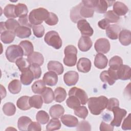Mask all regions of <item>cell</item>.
Here are the masks:
<instances>
[{
    "label": "cell",
    "mask_w": 131,
    "mask_h": 131,
    "mask_svg": "<svg viewBox=\"0 0 131 131\" xmlns=\"http://www.w3.org/2000/svg\"><path fill=\"white\" fill-rule=\"evenodd\" d=\"M94 47L97 53L105 54L110 50V43L108 40L106 38H101L96 41Z\"/></svg>",
    "instance_id": "ba28073f"
},
{
    "label": "cell",
    "mask_w": 131,
    "mask_h": 131,
    "mask_svg": "<svg viewBox=\"0 0 131 131\" xmlns=\"http://www.w3.org/2000/svg\"><path fill=\"white\" fill-rule=\"evenodd\" d=\"M112 111L114 113V119L111 122V125L116 127L120 126L123 119L126 116L127 112L125 110L120 108L119 106L114 107Z\"/></svg>",
    "instance_id": "8992f818"
},
{
    "label": "cell",
    "mask_w": 131,
    "mask_h": 131,
    "mask_svg": "<svg viewBox=\"0 0 131 131\" xmlns=\"http://www.w3.org/2000/svg\"><path fill=\"white\" fill-rule=\"evenodd\" d=\"M54 100L57 102L63 101L67 97V93L64 89L61 87H57L55 89L54 92Z\"/></svg>",
    "instance_id": "836d02e7"
},
{
    "label": "cell",
    "mask_w": 131,
    "mask_h": 131,
    "mask_svg": "<svg viewBox=\"0 0 131 131\" xmlns=\"http://www.w3.org/2000/svg\"><path fill=\"white\" fill-rule=\"evenodd\" d=\"M113 11L118 16L125 15L128 11V7L121 2H115L113 4Z\"/></svg>",
    "instance_id": "d6986e66"
},
{
    "label": "cell",
    "mask_w": 131,
    "mask_h": 131,
    "mask_svg": "<svg viewBox=\"0 0 131 131\" xmlns=\"http://www.w3.org/2000/svg\"><path fill=\"white\" fill-rule=\"evenodd\" d=\"M77 27L83 36H91L94 33L93 29L90 24L84 19L79 20L77 23Z\"/></svg>",
    "instance_id": "9c48e42d"
},
{
    "label": "cell",
    "mask_w": 131,
    "mask_h": 131,
    "mask_svg": "<svg viewBox=\"0 0 131 131\" xmlns=\"http://www.w3.org/2000/svg\"><path fill=\"white\" fill-rule=\"evenodd\" d=\"M114 130L113 126L111 124H108L105 123L104 122H101L100 125V131H104V130H109L112 131Z\"/></svg>",
    "instance_id": "91938a15"
},
{
    "label": "cell",
    "mask_w": 131,
    "mask_h": 131,
    "mask_svg": "<svg viewBox=\"0 0 131 131\" xmlns=\"http://www.w3.org/2000/svg\"><path fill=\"white\" fill-rule=\"evenodd\" d=\"M19 46L21 48L24 52V55L29 56L33 52L34 47L31 42L29 40H25L21 41Z\"/></svg>",
    "instance_id": "4316f807"
},
{
    "label": "cell",
    "mask_w": 131,
    "mask_h": 131,
    "mask_svg": "<svg viewBox=\"0 0 131 131\" xmlns=\"http://www.w3.org/2000/svg\"><path fill=\"white\" fill-rule=\"evenodd\" d=\"M79 79L78 73L74 71L66 73L63 75V80L68 86H73L76 84Z\"/></svg>",
    "instance_id": "8fae6325"
},
{
    "label": "cell",
    "mask_w": 131,
    "mask_h": 131,
    "mask_svg": "<svg viewBox=\"0 0 131 131\" xmlns=\"http://www.w3.org/2000/svg\"><path fill=\"white\" fill-rule=\"evenodd\" d=\"M45 21L49 26H54L58 22V18L55 13L53 12H49L48 17Z\"/></svg>",
    "instance_id": "816d5d0a"
},
{
    "label": "cell",
    "mask_w": 131,
    "mask_h": 131,
    "mask_svg": "<svg viewBox=\"0 0 131 131\" xmlns=\"http://www.w3.org/2000/svg\"><path fill=\"white\" fill-rule=\"evenodd\" d=\"M108 99L104 96L91 97L88 99V104L91 113L94 115H99L106 108Z\"/></svg>",
    "instance_id": "6da1fadb"
},
{
    "label": "cell",
    "mask_w": 131,
    "mask_h": 131,
    "mask_svg": "<svg viewBox=\"0 0 131 131\" xmlns=\"http://www.w3.org/2000/svg\"><path fill=\"white\" fill-rule=\"evenodd\" d=\"M8 88L11 93L13 94H18L21 91V82L18 79H14L9 83Z\"/></svg>",
    "instance_id": "d6a6232c"
},
{
    "label": "cell",
    "mask_w": 131,
    "mask_h": 131,
    "mask_svg": "<svg viewBox=\"0 0 131 131\" xmlns=\"http://www.w3.org/2000/svg\"><path fill=\"white\" fill-rule=\"evenodd\" d=\"M5 24L7 30L14 32L15 30L20 26L18 21L13 18L7 19L6 21L5 22Z\"/></svg>",
    "instance_id": "bcb514c9"
},
{
    "label": "cell",
    "mask_w": 131,
    "mask_h": 131,
    "mask_svg": "<svg viewBox=\"0 0 131 131\" xmlns=\"http://www.w3.org/2000/svg\"><path fill=\"white\" fill-rule=\"evenodd\" d=\"M64 57L63 58L64 64L68 67L74 66L77 62V50L73 45H69L64 48Z\"/></svg>",
    "instance_id": "3957f363"
},
{
    "label": "cell",
    "mask_w": 131,
    "mask_h": 131,
    "mask_svg": "<svg viewBox=\"0 0 131 131\" xmlns=\"http://www.w3.org/2000/svg\"><path fill=\"white\" fill-rule=\"evenodd\" d=\"M43 99L41 96L35 95L30 98V103L31 107L35 108H40L43 103Z\"/></svg>",
    "instance_id": "f35d334b"
},
{
    "label": "cell",
    "mask_w": 131,
    "mask_h": 131,
    "mask_svg": "<svg viewBox=\"0 0 131 131\" xmlns=\"http://www.w3.org/2000/svg\"><path fill=\"white\" fill-rule=\"evenodd\" d=\"M61 127V123L58 118H53L46 126V130L48 131L58 130Z\"/></svg>",
    "instance_id": "7bdbcfd3"
},
{
    "label": "cell",
    "mask_w": 131,
    "mask_h": 131,
    "mask_svg": "<svg viewBox=\"0 0 131 131\" xmlns=\"http://www.w3.org/2000/svg\"><path fill=\"white\" fill-rule=\"evenodd\" d=\"M44 40L49 46L56 49H59L62 46V40L58 33L55 31L48 32L45 35Z\"/></svg>",
    "instance_id": "5b68a950"
},
{
    "label": "cell",
    "mask_w": 131,
    "mask_h": 131,
    "mask_svg": "<svg viewBox=\"0 0 131 131\" xmlns=\"http://www.w3.org/2000/svg\"><path fill=\"white\" fill-rule=\"evenodd\" d=\"M15 5L13 4L7 5L4 9V14L8 18H14L17 17L15 13Z\"/></svg>",
    "instance_id": "60d3db41"
},
{
    "label": "cell",
    "mask_w": 131,
    "mask_h": 131,
    "mask_svg": "<svg viewBox=\"0 0 131 131\" xmlns=\"http://www.w3.org/2000/svg\"><path fill=\"white\" fill-rule=\"evenodd\" d=\"M41 130V127L40 123L38 122H32L29 125L28 128V130H35V131H40Z\"/></svg>",
    "instance_id": "6f0895ef"
},
{
    "label": "cell",
    "mask_w": 131,
    "mask_h": 131,
    "mask_svg": "<svg viewBox=\"0 0 131 131\" xmlns=\"http://www.w3.org/2000/svg\"><path fill=\"white\" fill-rule=\"evenodd\" d=\"M30 97L23 96L20 97L16 102L17 107L23 111H26L30 109L32 107L30 103Z\"/></svg>",
    "instance_id": "d4e9b609"
},
{
    "label": "cell",
    "mask_w": 131,
    "mask_h": 131,
    "mask_svg": "<svg viewBox=\"0 0 131 131\" xmlns=\"http://www.w3.org/2000/svg\"><path fill=\"white\" fill-rule=\"evenodd\" d=\"M101 80L105 83H107L109 85H112L118 80L116 71L109 68L107 71L102 72L100 75Z\"/></svg>",
    "instance_id": "52a82bcc"
},
{
    "label": "cell",
    "mask_w": 131,
    "mask_h": 131,
    "mask_svg": "<svg viewBox=\"0 0 131 131\" xmlns=\"http://www.w3.org/2000/svg\"><path fill=\"white\" fill-rule=\"evenodd\" d=\"M64 113V109L60 104H55L52 106L49 110V113L52 118H59Z\"/></svg>",
    "instance_id": "484cf974"
},
{
    "label": "cell",
    "mask_w": 131,
    "mask_h": 131,
    "mask_svg": "<svg viewBox=\"0 0 131 131\" xmlns=\"http://www.w3.org/2000/svg\"><path fill=\"white\" fill-rule=\"evenodd\" d=\"M50 119L48 114L45 111H39L36 115V119L40 124H45L47 123Z\"/></svg>",
    "instance_id": "b9f144b4"
},
{
    "label": "cell",
    "mask_w": 131,
    "mask_h": 131,
    "mask_svg": "<svg viewBox=\"0 0 131 131\" xmlns=\"http://www.w3.org/2000/svg\"><path fill=\"white\" fill-rule=\"evenodd\" d=\"M98 0H89V1H82L81 3L85 6H86L95 9L97 4H98Z\"/></svg>",
    "instance_id": "680465c9"
},
{
    "label": "cell",
    "mask_w": 131,
    "mask_h": 131,
    "mask_svg": "<svg viewBox=\"0 0 131 131\" xmlns=\"http://www.w3.org/2000/svg\"><path fill=\"white\" fill-rule=\"evenodd\" d=\"M15 35L14 32L6 30L1 33V40L4 43H10L14 40Z\"/></svg>",
    "instance_id": "1f68e13d"
},
{
    "label": "cell",
    "mask_w": 131,
    "mask_h": 131,
    "mask_svg": "<svg viewBox=\"0 0 131 131\" xmlns=\"http://www.w3.org/2000/svg\"><path fill=\"white\" fill-rule=\"evenodd\" d=\"M76 129L77 130H91V126L88 121L83 120L78 123Z\"/></svg>",
    "instance_id": "db71d44e"
},
{
    "label": "cell",
    "mask_w": 131,
    "mask_h": 131,
    "mask_svg": "<svg viewBox=\"0 0 131 131\" xmlns=\"http://www.w3.org/2000/svg\"><path fill=\"white\" fill-rule=\"evenodd\" d=\"M15 35L20 38L29 37L31 34V29L29 28L20 26L14 31Z\"/></svg>",
    "instance_id": "f546056e"
},
{
    "label": "cell",
    "mask_w": 131,
    "mask_h": 131,
    "mask_svg": "<svg viewBox=\"0 0 131 131\" xmlns=\"http://www.w3.org/2000/svg\"><path fill=\"white\" fill-rule=\"evenodd\" d=\"M130 114H129L126 118L124 119L122 125V129L123 130H130L131 129V120H130Z\"/></svg>",
    "instance_id": "9f6ffc18"
},
{
    "label": "cell",
    "mask_w": 131,
    "mask_h": 131,
    "mask_svg": "<svg viewBox=\"0 0 131 131\" xmlns=\"http://www.w3.org/2000/svg\"><path fill=\"white\" fill-rule=\"evenodd\" d=\"M29 69L33 73L34 76V79H36L40 78L41 75V70L40 66L36 63H32L30 65Z\"/></svg>",
    "instance_id": "681fc988"
},
{
    "label": "cell",
    "mask_w": 131,
    "mask_h": 131,
    "mask_svg": "<svg viewBox=\"0 0 131 131\" xmlns=\"http://www.w3.org/2000/svg\"><path fill=\"white\" fill-rule=\"evenodd\" d=\"M1 97L2 99L5 98L6 96V91L5 88L3 87L2 85H1Z\"/></svg>",
    "instance_id": "6125c7cd"
},
{
    "label": "cell",
    "mask_w": 131,
    "mask_h": 131,
    "mask_svg": "<svg viewBox=\"0 0 131 131\" xmlns=\"http://www.w3.org/2000/svg\"><path fill=\"white\" fill-rule=\"evenodd\" d=\"M61 122L66 126L69 127H76L78 124V119L74 116L71 115H64L60 117Z\"/></svg>",
    "instance_id": "2e32d148"
},
{
    "label": "cell",
    "mask_w": 131,
    "mask_h": 131,
    "mask_svg": "<svg viewBox=\"0 0 131 131\" xmlns=\"http://www.w3.org/2000/svg\"><path fill=\"white\" fill-rule=\"evenodd\" d=\"M118 37L120 42L123 46H127L131 43V32L129 30H122L120 32Z\"/></svg>",
    "instance_id": "ffe728a7"
},
{
    "label": "cell",
    "mask_w": 131,
    "mask_h": 131,
    "mask_svg": "<svg viewBox=\"0 0 131 131\" xmlns=\"http://www.w3.org/2000/svg\"><path fill=\"white\" fill-rule=\"evenodd\" d=\"M92 45V41L89 37L83 36L80 38L78 43V48L82 52L89 51L91 48Z\"/></svg>",
    "instance_id": "9a60e30c"
},
{
    "label": "cell",
    "mask_w": 131,
    "mask_h": 131,
    "mask_svg": "<svg viewBox=\"0 0 131 131\" xmlns=\"http://www.w3.org/2000/svg\"><path fill=\"white\" fill-rule=\"evenodd\" d=\"M80 15L83 19L93 17L94 12V9L84 5L81 2L80 3Z\"/></svg>",
    "instance_id": "f1b7e54d"
},
{
    "label": "cell",
    "mask_w": 131,
    "mask_h": 131,
    "mask_svg": "<svg viewBox=\"0 0 131 131\" xmlns=\"http://www.w3.org/2000/svg\"><path fill=\"white\" fill-rule=\"evenodd\" d=\"M27 60L30 64L36 63L40 66L43 63L44 58L41 53L37 52H33L31 54L28 56Z\"/></svg>",
    "instance_id": "603a6c76"
},
{
    "label": "cell",
    "mask_w": 131,
    "mask_h": 131,
    "mask_svg": "<svg viewBox=\"0 0 131 131\" xmlns=\"http://www.w3.org/2000/svg\"><path fill=\"white\" fill-rule=\"evenodd\" d=\"M74 114L78 117L84 119L88 115V111L85 106L80 105L74 109Z\"/></svg>",
    "instance_id": "c3c4849f"
},
{
    "label": "cell",
    "mask_w": 131,
    "mask_h": 131,
    "mask_svg": "<svg viewBox=\"0 0 131 131\" xmlns=\"http://www.w3.org/2000/svg\"><path fill=\"white\" fill-rule=\"evenodd\" d=\"M32 122L31 119L27 116H21L19 118L17 122V126L20 130H28L29 124Z\"/></svg>",
    "instance_id": "4dcf8cb0"
},
{
    "label": "cell",
    "mask_w": 131,
    "mask_h": 131,
    "mask_svg": "<svg viewBox=\"0 0 131 131\" xmlns=\"http://www.w3.org/2000/svg\"><path fill=\"white\" fill-rule=\"evenodd\" d=\"M69 96H74L80 101L81 104H85L88 101V96L85 92L80 88L76 87L72 88L68 93Z\"/></svg>",
    "instance_id": "30bf717a"
},
{
    "label": "cell",
    "mask_w": 131,
    "mask_h": 131,
    "mask_svg": "<svg viewBox=\"0 0 131 131\" xmlns=\"http://www.w3.org/2000/svg\"><path fill=\"white\" fill-rule=\"evenodd\" d=\"M5 54L6 58L9 61L15 62L18 59L23 57L24 52L19 45H13L7 48Z\"/></svg>",
    "instance_id": "277c9868"
},
{
    "label": "cell",
    "mask_w": 131,
    "mask_h": 131,
    "mask_svg": "<svg viewBox=\"0 0 131 131\" xmlns=\"http://www.w3.org/2000/svg\"><path fill=\"white\" fill-rule=\"evenodd\" d=\"M108 59L106 57L101 53H98L96 55L94 60L95 66L99 69H103L107 66Z\"/></svg>",
    "instance_id": "44dd1931"
},
{
    "label": "cell",
    "mask_w": 131,
    "mask_h": 131,
    "mask_svg": "<svg viewBox=\"0 0 131 131\" xmlns=\"http://www.w3.org/2000/svg\"><path fill=\"white\" fill-rule=\"evenodd\" d=\"M34 35L37 38L42 37L45 33V28L42 25H34L32 27Z\"/></svg>",
    "instance_id": "f907efd6"
},
{
    "label": "cell",
    "mask_w": 131,
    "mask_h": 131,
    "mask_svg": "<svg viewBox=\"0 0 131 131\" xmlns=\"http://www.w3.org/2000/svg\"><path fill=\"white\" fill-rule=\"evenodd\" d=\"M47 67L49 71H53L57 75H61L63 72V67L59 61H50L48 63Z\"/></svg>",
    "instance_id": "cb8c5ba5"
},
{
    "label": "cell",
    "mask_w": 131,
    "mask_h": 131,
    "mask_svg": "<svg viewBox=\"0 0 131 131\" xmlns=\"http://www.w3.org/2000/svg\"><path fill=\"white\" fill-rule=\"evenodd\" d=\"M18 21L21 26L23 27H26L28 28H32V25L31 24L30 20H29V15H27L20 18H18Z\"/></svg>",
    "instance_id": "11a10c76"
},
{
    "label": "cell",
    "mask_w": 131,
    "mask_h": 131,
    "mask_svg": "<svg viewBox=\"0 0 131 131\" xmlns=\"http://www.w3.org/2000/svg\"><path fill=\"white\" fill-rule=\"evenodd\" d=\"M121 30L120 27L117 25H111L106 29V35L111 39H118Z\"/></svg>",
    "instance_id": "e0dca14e"
},
{
    "label": "cell",
    "mask_w": 131,
    "mask_h": 131,
    "mask_svg": "<svg viewBox=\"0 0 131 131\" xmlns=\"http://www.w3.org/2000/svg\"><path fill=\"white\" fill-rule=\"evenodd\" d=\"M66 104L69 108L74 110L79 106L81 103L76 97L74 96H70L66 100Z\"/></svg>",
    "instance_id": "ee69618b"
},
{
    "label": "cell",
    "mask_w": 131,
    "mask_h": 131,
    "mask_svg": "<svg viewBox=\"0 0 131 131\" xmlns=\"http://www.w3.org/2000/svg\"><path fill=\"white\" fill-rule=\"evenodd\" d=\"M80 4L73 8H72L70 11V18L72 22L74 23H77V22L83 18L81 17L80 15Z\"/></svg>",
    "instance_id": "74e56055"
},
{
    "label": "cell",
    "mask_w": 131,
    "mask_h": 131,
    "mask_svg": "<svg viewBox=\"0 0 131 131\" xmlns=\"http://www.w3.org/2000/svg\"><path fill=\"white\" fill-rule=\"evenodd\" d=\"M6 28L5 26V22H1V33L4 31H6Z\"/></svg>",
    "instance_id": "be15d7a7"
},
{
    "label": "cell",
    "mask_w": 131,
    "mask_h": 131,
    "mask_svg": "<svg viewBox=\"0 0 131 131\" xmlns=\"http://www.w3.org/2000/svg\"><path fill=\"white\" fill-rule=\"evenodd\" d=\"M98 25L101 29L106 30L110 26V23L105 18H104L100 20L98 23Z\"/></svg>",
    "instance_id": "94428289"
},
{
    "label": "cell",
    "mask_w": 131,
    "mask_h": 131,
    "mask_svg": "<svg viewBox=\"0 0 131 131\" xmlns=\"http://www.w3.org/2000/svg\"><path fill=\"white\" fill-rule=\"evenodd\" d=\"M20 82L22 84L25 85H29L31 83L34 79V76L32 71L29 68L25 71L21 72L20 76Z\"/></svg>",
    "instance_id": "7402d4cb"
},
{
    "label": "cell",
    "mask_w": 131,
    "mask_h": 131,
    "mask_svg": "<svg viewBox=\"0 0 131 131\" xmlns=\"http://www.w3.org/2000/svg\"><path fill=\"white\" fill-rule=\"evenodd\" d=\"M77 69L80 72H89L91 69V62L90 60L85 57L80 58L77 64Z\"/></svg>",
    "instance_id": "5bb4252c"
},
{
    "label": "cell",
    "mask_w": 131,
    "mask_h": 131,
    "mask_svg": "<svg viewBox=\"0 0 131 131\" xmlns=\"http://www.w3.org/2000/svg\"><path fill=\"white\" fill-rule=\"evenodd\" d=\"M3 111L5 115L11 116L15 114L16 107L15 105L11 102H7L3 106Z\"/></svg>",
    "instance_id": "ab89813d"
},
{
    "label": "cell",
    "mask_w": 131,
    "mask_h": 131,
    "mask_svg": "<svg viewBox=\"0 0 131 131\" xmlns=\"http://www.w3.org/2000/svg\"><path fill=\"white\" fill-rule=\"evenodd\" d=\"M115 1L98 0V4L94 9V11L99 13H105L107 8L114 4Z\"/></svg>",
    "instance_id": "ac0fdd59"
},
{
    "label": "cell",
    "mask_w": 131,
    "mask_h": 131,
    "mask_svg": "<svg viewBox=\"0 0 131 131\" xmlns=\"http://www.w3.org/2000/svg\"><path fill=\"white\" fill-rule=\"evenodd\" d=\"M15 63L21 72H23L25 70L28 69L30 65L27 59L23 57L18 59L15 62Z\"/></svg>",
    "instance_id": "7dc6e473"
},
{
    "label": "cell",
    "mask_w": 131,
    "mask_h": 131,
    "mask_svg": "<svg viewBox=\"0 0 131 131\" xmlns=\"http://www.w3.org/2000/svg\"><path fill=\"white\" fill-rule=\"evenodd\" d=\"M119 106V100L115 98H111L107 100V104L106 108L107 110L112 111V109L116 106Z\"/></svg>",
    "instance_id": "f5cc1de1"
},
{
    "label": "cell",
    "mask_w": 131,
    "mask_h": 131,
    "mask_svg": "<svg viewBox=\"0 0 131 131\" xmlns=\"http://www.w3.org/2000/svg\"><path fill=\"white\" fill-rule=\"evenodd\" d=\"M42 80L46 85L54 86L58 81L57 74L53 71H49L44 74Z\"/></svg>",
    "instance_id": "4fadbf2b"
},
{
    "label": "cell",
    "mask_w": 131,
    "mask_h": 131,
    "mask_svg": "<svg viewBox=\"0 0 131 131\" xmlns=\"http://www.w3.org/2000/svg\"><path fill=\"white\" fill-rule=\"evenodd\" d=\"M49 12L43 8H38L32 10L29 15V20L32 25H41L48 17Z\"/></svg>",
    "instance_id": "7a4b0ae2"
},
{
    "label": "cell",
    "mask_w": 131,
    "mask_h": 131,
    "mask_svg": "<svg viewBox=\"0 0 131 131\" xmlns=\"http://www.w3.org/2000/svg\"><path fill=\"white\" fill-rule=\"evenodd\" d=\"M43 102L46 104L51 103L54 100V94L51 88L46 87L45 90L41 94Z\"/></svg>",
    "instance_id": "83f0119b"
},
{
    "label": "cell",
    "mask_w": 131,
    "mask_h": 131,
    "mask_svg": "<svg viewBox=\"0 0 131 131\" xmlns=\"http://www.w3.org/2000/svg\"><path fill=\"white\" fill-rule=\"evenodd\" d=\"M105 19L109 23H117L120 19V17L113 10H109L106 12L104 15Z\"/></svg>",
    "instance_id": "f6af8a7d"
},
{
    "label": "cell",
    "mask_w": 131,
    "mask_h": 131,
    "mask_svg": "<svg viewBox=\"0 0 131 131\" xmlns=\"http://www.w3.org/2000/svg\"><path fill=\"white\" fill-rule=\"evenodd\" d=\"M131 69L126 64H122L116 71V74L118 79L126 80L130 78Z\"/></svg>",
    "instance_id": "7c38bea8"
},
{
    "label": "cell",
    "mask_w": 131,
    "mask_h": 131,
    "mask_svg": "<svg viewBox=\"0 0 131 131\" xmlns=\"http://www.w3.org/2000/svg\"><path fill=\"white\" fill-rule=\"evenodd\" d=\"M46 88V84L42 80L35 81L31 86L32 92L37 94H41Z\"/></svg>",
    "instance_id": "e575fe53"
},
{
    "label": "cell",
    "mask_w": 131,
    "mask_h": 131,
    "mask_svg": "<svg viewBox=\"0 0 131 131\" xmlns=\"http://www.w3.org/2000/svg\"><path fill=\"white\" fill-rule=\"evenodd\" d=\"M108 64L111 69L116 71L123 64V60L120 56H114L110 59Z\"/></svg>",
    "instance_id": "d590c367"
},
{
    "label": "cell",
    "mask_w": 131,
    "mask_h": 131,
    "mask_svg": "<svg viewBox=\"0 0 131 131\" xmlns=\"http://www.w3.org/2000/svg\"><path fill=\"white\" fill-rule=\"evenodd\" d=\"M28 10L27 6L24 4L19 3L15 6V13L16 16L19 18L28 15Z\"/></svg>",
    "instance_id": "8d00e7d4"
}]
</instances>
